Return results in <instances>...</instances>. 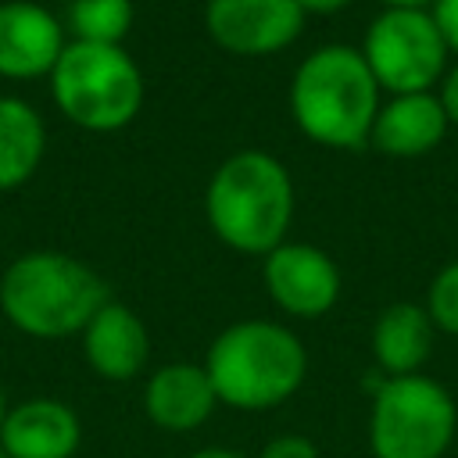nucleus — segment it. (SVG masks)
<instances>
[{"label":"nucleus","instance_id":"obj_1","mask_svg":"<svg viewBox=\"0 0 458 458\" xmlns=\"http://www.w3.org/2000/svg\"><path fill=\"white\" fill-rule=\"evenodd\" d=\"M383 89L358 47H315L290 79V114L297 129L329 150H358L372 136Z\"/></svg>","mask_w":458,"mask_h":458},{"label":"nucleus","instance_id":"obj_2","mask_svg":"<svg viewBox=\"0 0 458 458\" xmlns=\"http://www.w3.org/2000/svg\"><path fill=\"white\" fill-rule=\"evenodd\" d=\"M204 215L211 233L236 254L265 258L286 243L293 222V179L268 150H236L208 179Z\"/></svg>","mask_w":458,"mask_h":458},{"label":"nucleus","instance_id":"obj_3","mask_svg":"<svg viewBox=\"0 0 458 458\" xmlns=\"http://www.w3.org/2000/svg\"><path fill=\"white\" fill-rule=\"evenodd\" d=\"M204 369L218 404L261 411L301 390L308 376V351L293 329L268 318H243L211 340Z\"/></svg>","mask_w":458,"mask_h":458},{"label":"nucleus","instance_id":"obj_4","mask_svg":"<svg viewBox=\"0 0 458 458\" xmlns=\"http://www.w3.org/2000/svg\"><path fill=\"white\" fill-rule=\"evenodd\" d=\"M107 301V283L86 261L57 250L21 254L0 276V311L36 340L82 333Z\"/></svg>","mask_w":458,"mask_h":458},{"label":"nucleus","instance_id":"obj_5","mask_svg":"<svg viewBox=\"0 0 458 458\" xmlns=\"http://www.w3.org/2000/svg\"><path fill=\"white\" fill-rule=\"evenodd\" d=\"M143 72L125 47L72 39L50 72L61 114L86 132H118L143 107Z\"/></svg>","mask_w":458,"mask_h":458},{"label":"nucleus","instance_id":"obj_6","mask_svg":"<svg viewBox=\"0 0 458 458\" xmlns=\"http://www.w3.org/2000/svg\"><path fill=\"white\" fill-rule=\"evenodd\" d=\"M458 433V404L433 376H386L372 390L369 447L376 458H444Z\"/></svg>","mask_w":458,"mask_h":458},{"label":"nucleus","instance_id":"obj_7","mask_svg":"<svg viewBox=\"0 0 458 458\" xmlns=\"http://www.w3.org/2000/svg\"><path fill=\"white\" fill-rule=\"evenodd\" d=\"M358 50L379 89L390 97L433 89L444 79L451 57L426 7H383L369 21Z\"/></svg>","mask_w":458,"mask_h":458},{"label":"nucleus","instance_id":"obj_8","mask_svg":"<svg viewBox=\"0 0 458 458\" xmlns=\"http://www.w3.org/2000/svg\"><path fill=\"white\" fill-rule=\"evenodd\" d=\"M204 29L225 54L272 57L301 36L304 11L297 0H208Z\"/></svg>","mask_w":458,"mask_h":458},{"label":"nucleus","instance_id":"obj_9","mask_svg":"<svg viewBox=\"0 0 458 458\" xmlns=\"http://www.w3.org/2000/svg\"><path fill=\"white\" fill-rule=\"evenodd\" d=\"M265 290L279 311L290 318H318L333 311L344 290L336 261L315 243H279L265 254Z\"/></svg>","mask_w":458,"mask_h":458},{"label":"nucleus","instance_id":"obj_10","mask_svg":"<svg viewBox=\"0 0 458 458\" xmlns=\"http://www.w3.org/2000/svg\"><path fill=\"white\" fill-rule=\"evenodd\" d=\"M68 39L64 25L32 0L0 4V75L4 79H43L61 61Z\"/></svg>","mask_w":458,"mask_h":458},{"label":"nucleus","instance_id":"obj_11","mask_svg":"<svg viewBox=\"0 0 458 458\" xmlns=\"http://www.w3.org/2000/svg\"><path fill=\"white\" fill-rule=\"evenodd\" d=\"M79 415L54 397H32L7 408L0 422V447L11 458H72L79 451Z\"/></svg>","mask_w":458,"mask_h":458},{"label":"nucleus","instance_id":"obj_12","mask_svg":"<svg viewBox=\"0 0 458 458\" xmlns=\"http://www.w3.org/2000/svg\"><path fill=\"white\" fill-rule=\"evenodd\" d=\"M451 122L433 89L426 93H397L379 104L369 143L386 157H422L447 136Z\"/></svg>","mask_w":458,"mask_h":458},{"label":"nucleus","instance_id":"obj_13","mask_svg":"<svg viewBox=\"0 0 458 458\" xmlns=\"http://www.w3.org/2000/svg\"><path fill=\"white\" fill-rule=\"evenodd\" d=\"M218 394L208 379L204 365L172 361L161 365L143 386V411L154 426L168 433H190L211 419Z\"/></svg>","mask_w":458,"mask_h":458},{"label":"nucleus","instance_id":"obj_14","mask_svg":"<svg viewBox=\"0 0 458 458\" xmlns=\"http://www.w3.org/2000/svg\"><path fill=\"white\" fill-rule=\"evenodd\" d=\"M82 354L97 376L132 379L147 365V354H150V336H147L143 318L132 308L107 301L82 329Z\"/></svg>","mask_w":458,"mask_h":458},{"label":"nucleus","instance_id":"obj_15","mask_svg":"<svg viewBox=\"0 0 458 458\" xmlns=\"http://www.w3.org/2000/svg\"><path fill=\"white\" fill-rule=\"evenodd\" d=\"M433 318L426 304L394 301L372 326V358L386 376H415L433 351Z\"/></svg>","mask_w":458,"mask_h":458},{"label":"nucleus","instance_id":"obj_16","mask_svg":"<svg viewBox=\"0 0 458 458\" xmlns=\"http://www.w3.org/2000/svg\"><path fill=\"white\" fill-rule=\"evenodd\" d=\"M47 129L32 104L0 97V193L29 182L43 161Z\"/></svg>","mask_w":458,"mask_h":458},{"label":"nucleus","instance_id":"obj_17","mask_svg":"<svg viewBox=\"0 0 458 458\" xmlns=\"http://www.w3.org/2000/svg\"><path fill=\"white\" fill-rule=\"evenodd\" d=\"M68 29L79 43L122 47L132 29V0H72Z\"/></svg>","mask_w":458,"mask_h":458},{"label":"nucleus","instance_id":"obj_18","mask_svg":"<svg viewBox=\"0 0 458 458\" xmlns=\"http://www.w3.org/2000/svg\"><path fill=\"white\" fill-rule=\"evenodd\" d=\"M426 311H429V318L440 333L458 336V258L447 261L433 276L429 293H426Z\"/></svg>","mask_w":458,"mask_h":458},{"label":"nucleus","instance_id":"obj_19","mask_svg":"<svg viewBox=\"0 0 458 458\" xmlns=\"http://www.w3.org/2000/svg\"><path fill=\"white\" fill-rule=\"evenodd\" d=\"M258 458H318V447L304 433H279L261 447Z\"/></svg>","mask_w":458,"mask_h":458},{"label":"nucleus","instance_id":"obj_20","mask_svg":"<svg viewBox=\"0 0 458 458\" xmlns=\"http://www.w3.org/2000/svg\"><path fill=\"white\" fill-rule=\"evenodd\" d=\"M429 14H433V21H437V29H440V36L447 43V50L458 54V0H437L429 7Z\"/></svg>","mask_w":458,"mask_h":458},{"label":"nucleus","instance_id":"obj_21","mask_svg":"<svg viewBox=\"0 0 458 458\" xmlns=\"http://www.w3.org/2000/svg\"><path fill=\"white\" fill-rule=\"evenodd\" d=\"M440 104H444V114L451 125H458V64H447L444 79H440V89H437Z\"/></svg>","mask_w":458,"mask_h":458},{"label":"nucleus","instance_id":"obj_22","mask_svg":"<svg viewBox=\"0 0 458 458\" xmlns=\"http://www.w3.org/2000/svg\"><path fill=\"white\" fill-rule=\"evenodd\" d=\"M354 0H297V7L304 11V18L308 14H336V11H344V7H351Z\"/></svg>","mask_w":458,"mask_h":458},{"label":"nucleus","instance_id":"obj_23","mask_svg":"<svg viewBox=\"0 0 458 458\" xmlns=\"http://www.w3.org/2000/svg\"><path fill=\"white\" fill-rule=\"evenodd\" d=\"M190 458H247L240 451H225V447H204V451H193Z\"/></svg>","mask_w":458,"mask_h":458},{"label":"nucleus","instance_id":"obj_24","mask_svg":"<svg viewBox=\"0 0 458 458\" xmlns=\"http://www.w3.org/2000/svg\"><path fill=\"white\" fill-rule=\"evenodd\" d=\"M379 4H383V7H426V11H429L437 0H379Z\"/></svg>","mask_w":458,"mask_h":458},{"label":"nucleus","instance_id":"obj_25","mask_svg":"<svg viewBox=\"0 0 458 458\" xmlns=\"http://www.w3.org/2000/svg\"><path fill=\"white\" fill-rule=\"evenodd\" d=\"M4 415H7V401H4V390H0V422H4Z\"/></svg>","mask_w":458,"mask_h":458},{"label":"nucleus","instance_id":"obj_26","mask_svg":"<svg viewBox=\"0 0 458 458\" xmlns=\"http://www.w3.org/2000/svg\"><path fill=\"white\" fill-rule=\"evenodd\" d=\"M0 458H11V454H7V451H4V447H0Z\"/></svg>","mask_w":458,"mask_h":458}]
</instances>
